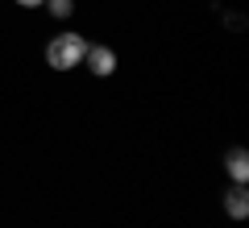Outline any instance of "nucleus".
<instances>
[{
	"mask_svg": "<svg viewBox=\"0 0 249 228\" xmlns=\"http://www.w3.org/2000/svg\"><path fill=\"white\" fill-rule=\"evenodd\" d=\"M83 54H88V37L67 29V34H54L50 37V46H46V67L75 70V67H83Z\"/></svg>",
	"mask_w": 249,
	"mask_h": 228,
	"instance_id": "nucleus-1",
	"label": "nucleus"
},
{
	"mask_svg": "<svg viewBox=\"0 0 249 228\" xmlns=\"http://www.w3.org/2000/svg\"><path fill=\"white\" fill-rule=\"evenodd\" d=\"M83 67H88L91 75H96V79H108V75L116 70V50H112V46H91V42H88Z\"/></svg>",
	"mask_w": 249,
	"mask_h": 228,
	"instance_id": "nucleus-2",
	"label": "nucleus"
},
{
	"mask_svg": "<svg viewBox=\"0 0 249 228\" xmlns=\"http://www.w3.org/2000/svg\"><path fill=\"white\" fill-rule=\"evenodd\" d=\"M224 216H229V220H245L249 216V191H245V183H232L229 191H224Z\"/></svg>",
	"mask_w": 249,
	"mask_h": 228,
	"instance_id": "nucleus-3",
	"label": "nucleus"
},
{
	"mask_svg": "<svg viewBox=\"0 0 249 228\" xmlns=\"http://www.w3.org/2000/svg\"><path fill=\"white\" fill-rule=\"evenodd\" d=\"M224 170H229L232 183H249V154L241 145H232L229 154H224Z\"/></svg>",
	"mask_w": 249,
	"mask_h": 228,
	"instance_id": "nucleus-4",
	"label": "nucleus"
},
{
	"mask_svg": "<svg viewBox=\"0 0 249 228\" xmlns=\"http://www.w3.org/2000/svg\"><path fill=\"white\" fill-rule=\"evenodd\" d=\"M46 13H50L54 21H67L75 13V0H46Z\"/></svg>",
	"mask_w": 249,
	"mask_h": 228,
	"instance_id": "nucleus-5",
	"label": "nucleus"
},
{
	"mask_svg": "<svg viewBox=\"0 0 249 228\" xmlns=\"http://www.w3.org/2000/svg\"><path fill=\"white\" fill-rule=\"evenodd\" d=\"M17 4H21V9H42L46 0H17Z\"/></svg>",
	"mask_w": 249,
	"mask_h": 228,
	"instance_id": "nucleus-6",
	"label": "nucleus"
}]
</instances>
